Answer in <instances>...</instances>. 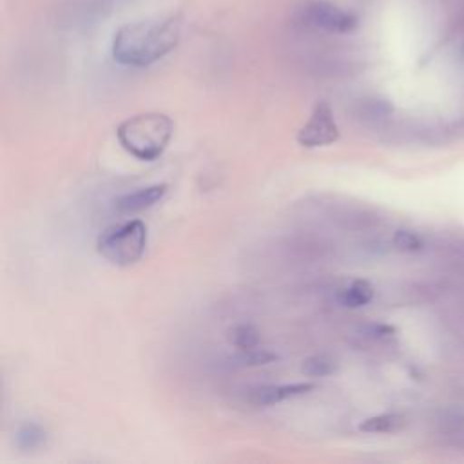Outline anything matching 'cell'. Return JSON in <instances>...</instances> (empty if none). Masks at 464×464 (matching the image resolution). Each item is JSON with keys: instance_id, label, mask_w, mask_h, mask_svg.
<instances>
[{"instance_id": "obj_5", "label": "cell", "mask_w": 464, "mask_h": 464, "mask_svg": "<svg viewBox=\"0 0 464 464\" xmlns=\"http://www.w3.org/2000/svg\"><path fill=\"white\" fill-rule=\"evenodd\" d=\"M295 140L301 147L306 149L326 147L339 140V125L334 118L330 105L324 100L314 105L308 121L299 129Z\"/></svg>"}, {"instance_id": "obj_4", "label": "cell", "mask_w": 464, "mask_h": 464, "mask_svg": "<svg viewBox=\"0 0 464 464\" xmlns=\"http://www.w3.org/2000/svg\"><path fill=\"white\" fill-rule=\"evenodd\" d=\"M299 16L308 27L330 34H346L357 27V18L350 11L324 0L308 2L301 7Z\"/></svg>"}, {"instance_id": "obj_7", "label": "cell", "mask_w": 464, "mask_h": 464, "mask_svg": "<svg viewBox=\"0 0 464 464\" xmlns=\"http://www.w3.org/2000/svg\"><path fill=\"white\" fill-rule=\"evenodd\" d=\"M169 187L165 183H154V185H147L141 187L138 190L127 192L123 196H120L114 201V208L120 214L130 216V214H138L141 210H147L150 207H154L158 201L163 199V196L167 194Z\"/></svg>"}, {"instance_id": "obj_8", "label": "cell", "mask_w": 464, "mask_h": 464, "mask_svg": "<svg viewBox=\"0 0 464 464\" xmlns=\"http://www.w3.org/2000/svg\"><path fill=\"white\" fill-rule=\"evenodd\" d=\"M373 299V286L366 279H353L339 290L337 301L344 308H361Z\"/></svg>"}, {"instance_id": "obj_10", "label": "cell", "mask_w": 464, "mask_h": 464, "mask_svg": "<svg viewBox=\"0 0 464 464\" xmlns=\"http://www.w3.org/2000/svg\"><path fill=\"white\" fill-rule=\"evenodd\" d=\"M404 424V417L399 413H381L364 419L359 424V430L364 433H392Z\"/></svg>"}, {"instance_id": "obj_12", "label": "cell", "mask_w": 464, "mask_h": 464, "mask_svg": "<svg viewBox=\"0 0 464 464\" xmlns=\"http://www.w3.org/2000/svg\"><path fill=\"white\" fill-rule=\"evenodd\" d=\"M228 341L236 350H248L256 348L259 344V332L254 324L250 323H241L236 324L228 330Z\"/></svg>"}, {"instance_id": "obj_13", "label": "cell", "mask_w": 464, "mask_h": 464, "mask_svg": "<svg viewBox=\"0 0 464 464\" xmlns=\"http://www.w3.org/2000/svg\"><path fill=\"white\" fill-rule=\"evenodd\" d=\"M335 370H337V362H335L332 357L324 355V353L310 355V357H306V359L303 361V364H301V372H303L304 375H308V377H314V379H317V377H326V375L334 373Z\"/></svg>"}, {"instance_id": "obj_15", "label": "cell", "mask_w": 464, "mask_h": 464, "mask_svg": "<svg viewBox=\"0 0 464 464\" xmlns=\"http://www.w3.org/2000/svg\"><path fill=\"white\" fill-rule=\"evenodd\" d=\"M395 332H397V328L392 324H386V323H372L364 328V334L373 339H384V337L393 335Z\"/></svg>"}, {"instance_id": "obj_9", "label": "cell", "mask_w": 464, "mask_h": 464, "mask_svg": "<svg viewBox=\"0 0 464 464\" xmlns=\"http://www.w3.org/2000/svg\"><path fill=\"white\" fill-rule=\"evenodd\" d=\"M277 361V353L265 350V348H248V350H237V353H234L230 357V364L237 366V368H257V366H265Z\"/></svg>"}, {"instance_id": "obj_11", "label": "cell", "mask_w": 464, "mask_h": 464, "mask_svg": "<svg viewBox=\"0 0 464 464\" xmlns=\"http://www.w3.org/2000/svg\"><path fill=\"white\" fill-rule=\"evenodd\" d=\"M14 439H16L18 448H22L25 451L27 450H36V448L45 444L47 431L38 422H24V424L18 426Z\"/></svg>"}, {"instance_id": "obj_1", "label": "cell", "mask_w": 464, "mask_h": 464, "mask_svg": "<svg viewBox=\"0 0 464 464\" xmlns=\"http://www.w3.org/2000/svg\"><path fill=\"white\" fill-rule=\"evenodd\" d=\"M181 38V14L121 25L112 38V58L127 67H149L176 49Z\"/></svg>"}, {"instance_id": "obj_6", "label": "cell", "mask_w": 464, "mask_h": 464, "mask_svg": "<svg viewBox=\"0 0 464 464\" xmlns=\"http://www.w3.org/2000/svg\"><path fill=\"white\" fill-rule=\"evenodd\" d=\"M315 388L314 382H286V384H263L250 390V402L256 406H274L283 401L306 395Z\"/></svg>"}, {"instance_id": "obj_14", "label": "cell", "mask_w": 464, "mask_h": 464, "mask_svg": "<svg viewBox=\"0 0 464 464\" xmlns=\"http://www.w3.org/2000/svg\"><path fill=\"white\" fill-rule=\"evenodd\" d=\"M393 245L402 252H417L424 246V241L420 239L419 234L406 228H399L393 234Z\"/></svg>"}, {"instance_id": "obj_2", "label": "cell", "mask_w": 464, "mask_h": 464, "mask_svg": "<svg viewBox=\"0 0 464 464\" xmlns=\"http://www.w3.org/2000/svg\"><path fill=\"white\" fill-rule=\"evenodd\" d=\"M174 132L172 120L163 112H141L129 116L116 129L121 149L140 161L158 160Z\"/></svg>"}, {"instance_id": "obj_3", "label": "cell", "mask_w": 464, "mask_h": 464, "mask_svg": "<svg viewBox=\"0 0 464 464\" xmlns=\"http://www.w3.org/2000/svg\"><path fill=\"white\" fill-rule=\"evenodd\" d=\"M147 248V227L141 219H127L107 227L96 239L98 254L116 266L138 263Z\"/></svg>"}]
</instances>
